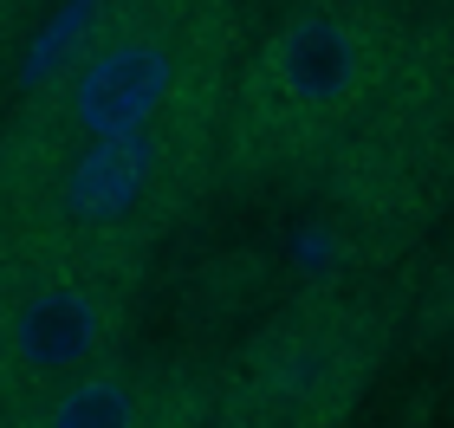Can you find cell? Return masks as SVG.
Segmentation results:
<instances>
[{"label": "cell", "instance_id": "obj_1", "mask_svg": "<svg viewBox=\"0 0 454 428\" xmlns=\"http://www.w3.org/2000/svg\"><path fill=\"white\" fill-rule=\"evenodd\" d=\"M240 58L234 0H98L0 124V162L78 150H215Z\"/></svg>", "mask_w": 454, "mask_h": 428}, {"label": "cell", "instance_id": "obj_2", "mask_svg": "<svg viewBox=\"0 0 454 428\" xmlns=\"http://www.w3.org/2000/svg\"><path fill=\"white\" fill-rule=\"evenodd\" d=\"M409 52L383 0H305L234 58L221 105V169L234 182L318 162L383 105Z\"/></svg>", "mask_w": 454, "mask_h": 428}, {"label": "cell", "instance_id": "obj_3", "mask_svg": "<svg viewBox=\"0 0 454 428\" xmlns=\"http://www.w3.org/2000/svg\"><path fill=\"white\" fill-rule=\"evenodd\" d=\"M389 357V318L350 292L279 305L234 351L221 409L254 428H338L357 416Z\"/></svg>", "mask_w": 454, "mask_h": 428}, {"label": "cell", "instance_id": "obj_4", "mask_svg": "<svg viewBox=\"0 0 454 428\" xmlns=\"http://www.w3.org/2000/svg\"><path fill=\"white\" fill-rule=\"evenodd\" d=\"M143 273L72 253H0V428L33 396L130 351Z\"/></svg>", "mask_w": 454, "mask_h": 428}, {"label": "cell", "instance_id": "obj_5", "mask_svg": "<svg viewBox=\"0 0 454 428\" xmlns=\"http://www.w3.org/2000/svg\"><path fill=\"white\" fill-rule=\"evenodd\" d=\"M208 396L201 383H189L169 363H137L130 351H117L98 370H78L72 383L33 396L7 428H169V422H201Z\"/></svg>", "mask_w": 454, "mask_h": 428}, {"label": "cell", "instance_id": "obj_6", "mask_svg": "<svg viewBox=\"0 0 454 428\" xmlns=\"http://www.w3.org/2000/svg\"><path fill=\"white\" fill-rule=\"evenodd\" d=\"M39 0H0V33H13L20 27V13H33Z\"/></svg>", "mask_w": 454, "mask_h": 428}]
</instances>
